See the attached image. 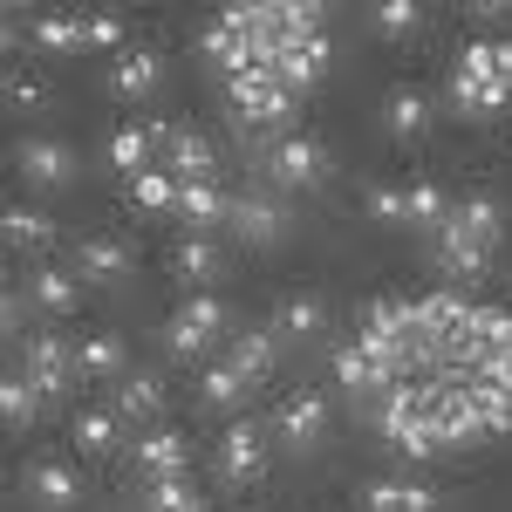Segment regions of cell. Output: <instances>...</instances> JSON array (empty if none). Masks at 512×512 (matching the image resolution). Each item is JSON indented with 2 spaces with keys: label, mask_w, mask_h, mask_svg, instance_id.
I'll return each mask as SVG.
<instances>
[{
  "label": "cell",
  "mask_w": 512,
  "mask_h": 512,
  "mask_svg": "<svg viewBox=\"0 0 512 512\" xmlns=\"http://www.w3.org/2000/svg\"><path fill=\"white\" fill-rule=\"evenodd\" d=\"M76 362L89 369V376H117V369H123V342H117V335H89V342L76 349Z\"/></svg>",
  "instance_id": "obj_37"
},
{
  "label": "cell",
  "mask_w": 512,
  "mask_h": 512,
  "mask_svg": "<svg viewBox=\"0 0 512 512\" xmlns=\"http://www.w3.org/2000/svg\"><path fill=\"white\" fill-rule=\"evenodd\" d=\"M0 226H7V246H21V253H35V246H48V233H55V226L41 219L35 205H7V219H0Z\"/></svg>",
  "instance_id": "obj_32"
},
{
  "label": "cell",
  "mask_w": 512,
  "mask_h": 512,
  "mask_svg": "<svg viewBox=\"0 0 512 512\" xmlns=\"http://www.w3.org/2000/svg\"><path fill=\"white\" fill-rule=\"evenodd\" d=\"M472 417H478V431H512V396L472 383Z\"/></svg>",
  "instance_id": "obj_38"
},
{
  "label": "cell",
  "mask_w": 512,
  "mask_h": 512,
  "mask_svg": "<svg viewBox=\"0 0 512 512\" xmlns=\"http://www.w3.org/2000/svg\"><path fill=\"white\" fill-rule=\"evenodd\" d=\"M369 212H376V219H390V226H396V219H410V198L396 192V185H369Z\"/></svg>",
  "instance_id": "obj_41"
},
{
  "label": "cell",
  "mask_w": 512,
  "mask_h": 512,
  "mask_svg": "<svg viewBox=\"0 0 512 512\" xmlns=\"http://www.w3.org/2000/svg\"><path fill=\"white\" fill-rule=\"evenodd\" d=\"M233 212V198L219 192V178H192L185 192H178V219L192 226V233H205V226H219Z\"/></svg>",
  "instance_id": "obj_16"
},
{
  "label": "cell",
  "mask_w": 512,
  "mask_h": 512,
  "mask_svg": "<svg viewBox=\"0 0 512 512\" xmlns=\"http://www.w3.org/2000/svg\"><path fill=\"white\" fill-rule=\"evenodd\" d=\"M485 355H512V335H506V342H499V349H485Z\"/></svg>",
  "instance_id": "obj_45"
},
{
  "label": "cell",
  "mask_w": 512,
  "mask_h": 512,
  "mask_svg": "<svg viewBox=\"0 0 512 512\" xmlns=\"http://www.w3.org/2000/svg\"><path fill=\"white\" fill-rule=\"evenodd\" d=\"M383 123H390L396 137H417V130L431 123V96H424V89H390V103H383Z\"/></svg>",
  "instance_id": "obj_28"
},
{
  "label": "cell",
  "mask_w": 512,
  "mask_h": 512,
  "mask_svg": "<svg viewBox=\"0 0 512 512\" xmlns=\"http://www.w3.org/2000/svg\"><path fill=\"white\" fill-rule=\"evenodd\" d=\"M335 383L355 390V396H383V390H390V376L369 362V349H355V342H349V349H335Z\"/></svg>",
  "instance_id": "obj_22"
},
{
  "label": "cell",
  "mask_w": 512,
  "mask_h": 512,
  "mask_svg": "<svg viewBox=\"0 0 512 512\" xmlns=\"http://www.w3.org/2000/svg\"><path fill=\"white\" fill-rule=\"evenodd\" d=\"M158 151H164V171H171V178H185V185L219 171L212 144H205L198 130H185V123H158Z\"/></svg>",
  "instance_id": "obj_6"
},
{
  "label": "cell",
  "mask_w": 512,
  "mask_h": 512,
  "mask_svg": "<svg viewBox=\"0 0 512 512\" xmlns=\"http://www.w3.org/2000/svg\"><path fill=\"white\" fill-rule=\"evenodd\" d=\"M274 342H280L274 328H239L233 349H226V362H233L246 383H267V376H274Z\"/></svg>",
  "instance_id": "obj_15"
},
{
  "label": "cell",
  "mask_w": 512,
  "mask_h": 512,
  "mask_svg": "<svg viewBox=\"0 0 512 512\" xmlns=\"http://www.w3.org/2000/svg\"><path fill=\"white\" fill-rule=\"evenodd\" d=\"M158 76H164V55L130 48V55H117V69H110V96H151Z\"/></svg>",
  "instance_id": "obj_20"
},
{
  "label": "cell",
  "mask_w": 512,
  "mask_h": 512,
  "mask_svg": "<svg viewBox=\"0 0 512 512\" xmlns=\"http://www.w3.org/2000/svg\"><path fill=\"white\" fill-rule=\"evenodd\" d=\"M226 219H233V233L246 239V246H274L280 233H287V205H274V198H233V212H226Z\"/></svg>",
  "instance_id": "obj_9"
},
{
  "label": "cell",
  "mask_w": 512,
  "mask_h": 512,
  "mask_svg": "<svg viewBox=\"0 0 512 512\" xmlns=\"http://www.w3.org/2000/svg\"><path fill=\"white\" fill-rule=\"evenodd\" d=\"M178 512H212V506H205V499H192V506H178Z\"/></svg>",
  "instance_id": "obj_46"
},
{
  "label": "cell",
  "mask_w": 512,
  "mask_h": 512,
  "mask_svg": "<svg viewBox=\"0 0 512 512\" xmlns=\"http://www.w3.org/2000/svg\"><path fill=\"white\" fill-rule=\"evenodd\" d=\"M226 89H233V103H239L246 123H280V130H287V117H294V89H287L274 69H246V76H233Z\"/></svg>",
  "instance_id": "obj_2"
},
{
  "label": "cell",
  "mask_w": 512,
  "mask_h": 512,
  "mask_svg": "<svg viewBox=\"0 0 512 512\" xmlns=\"http://www.w3.org/2000/svg\"><path fill=\"white\" fill-rule=\"evenodd\" d=\"M369 21H376V35H417V21H424V14H417L410 0H383Z\"/></svg>",
  "instance_id": "obj_39"
},
{
  "label": "cell",
  "mask_w": 512,
  "mask_h": 512,
  "mask_svg": "<svg viewBox=\"0 0 512 512\" xmlns=\"http://www.w3.org/2000/svg\"><path fill=\"white\" fill-rule=\"evenodd\" d=\"M451 103H458L465 117H499L512 103V89L492 82V76H465V69H458V76H451Z\"/></svg>",
  "instance_id": "obj_18"
},
{
  "label": "cell",
  "mask_w": 512,
  "mask_h": 512,
  "mask_svg": "<svg viewBox=\"0 0 512 512\" xmlns=\"http://www.w3.org/2000/svg\"><path fill=\"white\" fill-rule=\"evenodd\" d=\"M178 192H185V178H171L164 164H151V171H137V178H130V198H137L144 212H171Z\"/></svg>",
  "instance_id": "obj_29"
},
{
  "label": "cell",
  "mask_w": 512,
  "mask_h": 512,
  "mask_svg": "<svg viewBox=\"0 0 512 512\" xmlns=\"http://www.w3.org/2000/svg\"><path fill=\"white\" fill-rule=\"evenodd\" d=\"M383 444H390L396 458H431V451H444L431 431V417H403V424H383Z\"/></svg>",
  "instance_id": "obj_30"
},
{
  "label": "cell",
  "mask_w": 512,
  "mask_h": 512,
  "mask_svg": "<svg viewBox=\"0 0 512 512\" xmlns=\"http://www.w3.org/2000/svg\"><path fill=\"white\" fill-rule=\"evenodd\" d=\"M321 431H328V403H321L315 390L280 396V410H274V437L287 444V451H315Z\"/></svg>",
  "instance_id": "obj_5"
},
{
  "label": "cell",
  "mask_w": 512,
  "mask_h": 512,
  "mask_svg": "<svg viewBox=\"0 0 512 512\" xmlns=\"http://www.w3.org/2000/svg\"><path fill=\"white\" fill-rule=\"evenodd\" d=\"M28 301H35V308H48V315H69V308H76V274H62V267L28 274Z\"/></svg>",
  "instance_id": "obj_27"
},
{
  "label": "cell",
  "mask_w": 512,
  "mask_h": 512,
  "mask_svg": "<svg viewBox=\"0 0 512 512\" xmlns=\"http://www.w3.org/2000/svg\"><path fill=\"white\" fill-rule=\"evenodd\" d=\"M21 376H28L41 396H62L69 376H76V355H69L62 335H28V342H21Z\"/></svg>",
  "instance_id": "obj_4"
},
{
  "label": "cell",
  "mask_w": 512,
  "mask_h": 512,
  "mask_svg": "<svg viewBox=\"0 0 512 512\" xmlns=\"http://www.w3.org/2000/svg\"><path fill=\"white\" fill-rule=\"evenodd\" d=\"M117 410H82L76 417V444L82 451H89V458H103V451H110V444H117Z\"/></svg>",
  "instance_id": "obj_34"
},
{
  "label": "cell",
  "mask_w": 512,
  "mask_h": 512,
  "mask_svg": "<svg viewBox=\"0 0 512 512\" xmlns=\"http://www.w3.org/2000/svg\"><path fill=\"white\" fill-rule=\"evenodd\" d=\"M151 144H158V130H117L110 137V164L137 178V171H151Z\"/></svg>",
  "instance_id": "obj_33"
},
{
  "label": "cell",
  "mask_w": 512,
  "mask_h": 512,
  "mask_svg": "<svg viewBox=\"0 0 512 512\" xmlns=\"http://www.w3.org/2000/svg\"><path fill=\"white\" fill-rule=\"evenodd\" d=\"M335 164H328V151H321L315 137H301V130H280L274 144H267V178L274 185H287V192H301V185H321Z\"/></svg>",
  "instance_id": "obj_1"
},
{
  "label": "cell",
  "mask_w": 512,
  "mask_h": 512,
  "mask_svg": "<svg viewBox=\"0 0 512 512\" xmlns=\"http://www.w3.org/2000/svg\"><path fill=\"white\" fill-rule=\"evenodd\" d=\"M76 267H82V280H123L130 274V246L123 239H82Z\"/></svg>",
  "instance_id": "obj_23"
},
{
  "label": "cell",
  "mask_w": 512,
  "mask_h": 512,
  "mask_svg": "<svg viewBox=\"0 0 512 512\" xmlns=\"http://www.w3.org/2000/svg\"><path fill=\"white\" fill-rule=\"evenodd\" d=\"M198 492L185 485V478H158L151 492H144V512H178V506H192Z\"/></svg>",
  "instance_id": "obj_40"
},
{
  "label": "cell",
  "mask_w": 512,
  "mask_h": 512,
  "mask_svg": "<svg viewBox=\"0 0 512 512\" xmlns=\"http://www.w3.org/2000/svg\"><path fill=\"white\" fill-rule=\"evenodd\" d=\"M185 465H192V451H185L178 431H151L137 444V472L151 478V485H158V478H185Z\"/></svg>",
  "instance_id": "obj_12"
},
{
  "label": "cell",
  "mask_w": 512,
  "mask_h": 512,
  "mask_svg": "<svg viewBox=\"0 0 512 512\" xmlns=\"http://www.w3.org/2000/svg\"><path fill=\"white\" fill-rule=\"evenodd\" d=\"M328 69V35H308V41H287L274 55V76L287 82V89H308V82Z\"/></svg>",
  "instance_id": "obj_13"
},
{
  "label": "cell",
  "mask_w": 512,
  "mask_h": 512,
  "mask_svg": "<svg viewBox=\"0 0 512 512\" xmlns=\"http://www.w3.org/2000/svg\"><path fill=\"white\" fill-rule=\"evenodd\" d=\"M35 48H48V55H69V48H82L89 41V21H76V14H35Z\"/></svg>",
  "instance_id": "obj_26"
},
{
  "label": "cell",
  "mask_w": 512,
  "mask_h": 512,
  "mask_svg": "<svg viewBox=\"0 0 512 512\" xmlns=\"http://www.w3.org/2000/svg\"><path fill=\"white\" fill-rule=\"evenodd\" d=\"M219 335H226V301L192 294V301L171 315V328H164V349H171V355H198V349H212Z\"/></svg>",
  "instance_id": "obj_3"
},
{
  "label": "cell",
  "mask_w": 512,
  "mask_h": 512,
  "mask_svg": "<svg viewBox=\"0 0 512 512\" xmlns=\"http://www.w3.org/2000/svg\"><path fill=\"white\" fill-rule=\"evenodd\" d=\"M164 410V383L158 376H123V390H117V417L123 424H144V417H158Z\"/></svg>",
  "instance_id": "obj_25"
},
{
  "label": "cell",
  "mask_w": 512,
  "mask_h": 512,
  "mask_svg": "<svg viewBox=\"0 0 512 512\" xmlns=\"http://www.w3.org/2000/svg\"><path fill=\"white\" fill-rule=\"evenodd\" d=\"M28 492H35L41 506H76V472L69 465H55V458H41V465H28Z\"/></svg>",
  "instance_id": "obj_24"
},
{
  "label": "cell",
  "mask_w": 512,
  "mask_h": 512,
  "mask_svg": "<svg viewBox=\"0 0 512 512\" xmlns=\"http://www.w3.org/2000/svg\"><path fill=\"white\" fill-rule=\"evenodd\" d=\"M478 383L499 390V396H512V355H478Z\"/></svg>",
  "instance_id": "obj_42"
},
{
  "label": "cell",
  "mask_w": 512,
  "mask_h": 512,
  "mask_svg": "<svg viewBox=\"0 0 512 512\" xmlns=\"http://www.w3.org/2000/svg\"><path fill=\"white\" fill-rule=\"evenodd\" d=\"M35 410H41V390L21 376V369H14V376L0 383V417H7L14 431H28V424H35Z\"/></svg>",
  "instance_id": "obj_31"
},
{
  "label": "cell",
  "mask_w": 512,
  "mask_h": 512,
  "mask_svg": "<svg viewBox=\"0 0 512 512\" xmlns=\"http://www.w3.org/2000/svg\"><path fill=\"white\" fill-rule=\"evenodd\" d=\"M260 472H267V431L260 424H233L226 444H219V478L226 485H253Z\"/></svg>",
  "instance_id": "obj_7"
},
{
  "label": "cell",
  "mask_w": 512,
  "mask_h": 512,
  "mask_svg": "<svg viewBox=\"0 0 512 512\" xmlns=\"http://www.w3.org/2000/svg\"><path fill=\"white\" fill-rule=\"evenodd\" d=\"M117 41H123L117 14H89V48H117Z\"/></svg>",
  "instance_id": "obj_44"
},
{
  "label": "cell",
  "mask_w": 512,
  "mask_h": 512,
  "mask_svg": "<svg viewBox=\"0 0 512 512\" xmlns=\"http://www.w3.org/2000/svg\"><path fill=\"white\" fill-rule=\"evenodd\" d=\"M321 328H328V301L321 294H287L274 308V335H287V342H308Z\"/></svg>",
  "instance_id": "obj_17"
},
{
  "label": "cell",
  "mask_w": 512,
  "mask_h": 512,
  "mask_svg": "<svg viewBox=\"0 0 512 512\" xmlns=\"http://www.w3.org/2000/svg\"><path fill=\"white\" fill-rule=\"evenodd\" d=\"M444 226H451V233H465V239H478V246H499V233H506V219H499V198H492V192L458 198Z\"/></svg>",
  "instance_id": "obj_11"
},
{
  "label": "cell",
  "mask_w": 512,
  "mask_h": 512,
  "mask_svg": "<svg viewBox=\"0 0 512 512\" xmlns=\"http://www.w3.org/2000/svg\"><path fill=\"white\" fill-rule=\"evenodd\" d=\"M198 396H205L212 410H226V403H239V396H246V376H239L233 362H212V369L198 376Z\"/></svg>",
  "instance_id": "obj_35"
},
{
  "label": "cell",
  "mask_w": 512,
  "mask_h": 512,
  "mask_svg": "<svg viewBox=\"0 0 512 512\" xmlns=\"http://www.w3.org/2000/svg\"><path fill=\"white\" fill-rule=\"evenodd\" d=\"M14 164H21L35 185H69V178H76V151L55 144V137H28V144L14 151Z\"/></svg>",
  "instance_id": "obj_10"
},
{
  "label": "cell",
  "mask_w": 512,
  "mask_h": 512,
  "mask_svg": "<svg viewBox=\"0 0 512 512\" xmlns=\"http://www.w3.org/2000/svg\"><path fill=\"white\" fill-rule=\"evenodd\" d=\"M417 315H424V328H431V342L444 349V342H465V328H472V301H465L458 287H431V294L417 301Z\"/></svg>",
  "instance_id": "obj_8"
},
{
  "label": "cell",
  "mask_w": 512,
  "mask_h": 512,
  "mask_svg": "<svg viewBox=\"0 0 512 512\" xmlns=\"http://www.w3.org/2000/svg\"><path fill=\"white\" fill-rule=\"evenodd\" d=\"M7 96H14L21 110H35V103H41V82L28 76V69H7Z\"/></svg>",
  "instance_id": "obj_43"
},
{
  "label": "cell",
  "mask_w": 512,
  "mask_h": 512,
  "mask_svg": "<svg viewBox=\"0 0 512 512\" xmlns=\"http://www.w3.org/2000/svg\"><path fill=\"white\" fill-rule=\"evenodd\" d=\"M485 260H492V246L451 233V226L437 233V267H444V280H478V274H485Z\"/></svg>",
  "instance_id": "obj_19"
},
{
  "label": "cell",
  "mask_w": 512,
  "mask_h": 512,
  "mask_svg": "<svg viewBox=\"0 0 512 512\" xmlns=\"http://www.w3.org/2000/svg\"><path fill=\"white\" fill-rule=\"evenodd\" d=\"M362 506L369 512H437V492L417 485V478H376V485L362 492Z\"/></svg>",
  "instance_id": "obj_14"
},
{
  "label": "cell",
  "mask_w": 512,
  "mask_h": 512,
  "mask_svg": "<svg viewBox=\"0 0 512 512\" xmlns=\"http://www.w3.org/2000/svg\"><path fill=\"white\" fill-rule=\"evenodd\" d=\"M219 267H226V253H219L205 233H185L178 246H171V274L178 280H219Z\"/></svg>",
  "instance_id": "obj_21"
},
{
  "label": "cell",
  "mask_w": 512,
  "mask_h": 512,
  "mask_svg": "<svg viewBox=\"0 0 512 512\" xmlns=\"http://www.w3.org/2000/svg\"><path fill=\"white\" fill-rule=\"evenodd\" d=\"M410 226H437V233H444V219H451V205H444V192H437L431 178H417V185H410Z\"/></svg>",
  "instance_id": "obj_36"
}]
</instances>
